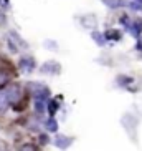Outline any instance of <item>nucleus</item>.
I'll use <instances>...</instances> for the list:
<instances>
[{
    "label": "nucleus",
    "instance_id": "9b49d317",
    "mask_svg": "<svg viewBox=\"0 0 142 151\" xmlns=\"http://www.w3.org/2000/svg\"><path fill=\"white\" fill-rule=\"evenodd\" d=\"M45 110H46V101L35 100V111H36V113H38V115H41V113H45Z\"/></svg>",
    "mask_w": 142,
    "mask_h": 151
},
{
    "label": "nucleus",
    "instance_id": "f3484780",
    "mask_svg": "<svg viewBox=\"0 0 142 151\" xmlns=\"http://www.w3.org/2000/svg\"><path fill=\"white\" fill-rule=\"evenodd\" d=\"M0 151H9V145L4 139H0Z\"/></svg>",
    "mask_w": 142,
    "mask_h": 151
},
{
    "label": "nucleus",
    "instance_id": "20e7f679",
    "mask_svg": "<svg viewBox=\"0 0 142 151\" xmlns=\"http://www.w3.org/2000/svg\"><path fill=\"white\" fill-rule=\"evenodd\" d=\"M73 141H75V138L65 136V134H58V136L55 138L53 145H55L56 148H60V150H68V148L73 145Z\"/></svg>",
    "mask_w": 142,
    "mask_h": 151
},
{
    "label": "nucleus",
    "instance_id": "ddd939ff",
    "mask_svg": "<svg viewBox=\"0 0 142 151\" xmlns=\"http://www.w3.org/2000/svg\"><path fill=\"white\" fill-rule=\"evenodd\" d=\"M58 108H60V106H58V101H56V100H51V101H48V111H50V115H51V116H53L55 113L58 111Z\"/></svg>",
    "mask_w": 142,
    "mask_h": 151
},
{
    "label": "nucleus",
    "instance_id": "7ed1b4c3",
    "mask_svg": "<svg viewBox=\"0 0 142 151\" xmlns=\"http://www.w3.org/2000/svg\"><path fill=\"white\" fill-rule=\"evenodd\" d=\"M121 123H122V126L126 128V131H127L129 134H132L134 139H136V129H137V118L132 115H129V113H126L124 116H122V120H121Z\"/></svg>",
    "mask_w": 142,
    "mask_h": 151
},
{
    "label": "nucleus",
    "instance_id": "4468645a",
    "mask_svg": "<svg viewBox=\"0 0 142 151\" xmlns=\"http://www.w3.org/2000/svg\"><path fill=\"white\" fill-rule=\"evenodd\" d=\"M129 83H132V78H131V76L121 75L119 78H117V85H119V86H126V85H129Z\"/></svg>",
    "mask_w": 142,
    "mask_h": 151
},
{
    "label": "nucleus",
    "instance_id": "423d86ee",
    "mask_svg": "<svg viewBox=\"0 0 142 151\" xmlns=\"http://www.w3.org/2000/svg\"><path fill=\"white\" fill-rule=\"evenodd\" d=\"M18 67H20V70L25 71V73H30V71L35 70V60L31 57H22L20 58V62H18Z\"/></svg>",
    "mask_w": 142,
    "mask_h": 151
},
{
    "label": "nucleus",
    "instance_id": "aec40b11",
    "mask_svg": "<svg viewBox=\"0 0 142 151\" xmlns=\"http://www.w3.org/2000/svg\"><path fill=\"white\" fill-rule=\"evenodd\" d=\"M45 47L46 48H56V43H53V42H45Z\"/></svg>",
    "mask_w": 142,
    "mask_h": 151
},
{
    "label": "nucleus",
    "instance_id": "6ab92c4d",
    "mask_svg": "<svg viewBox=\"0 0 142 151\" xmlns=\"http://www.w3.org/2000/svg\"><path fill=\"white\" fill-rule=\"evenodd\" d=\"M48 141H50V139H48V136H46V134H41V136H40V143H41V145H46Z\"/></svg>",
    "mask_w": 142,
    "mask_h": 151
},
{
    "label": "nucleus",
    "instance_id": "412c9836",
    "mask_svg": "<svg viewBox=\"0 0 142 151\" xmlns=\"http://www.w3.org/2000/svg\"><path fill=\"white\" fill-rule=\"evenodd\" d=\"M9 0H0V5H2V7H9Z\"/></svg>",
    "mask_w": 142,
    "mask_h": 151
},
{
    "label": "nucleus",
    "instance_id": "a211bd4d",
    "mask_svg": "<svg viewBox=\"0 0 142 151\" xmlns=\"http://www.w3.org/2000/svg\"><path fill=\"white\" fill-rule=\"evenodd\" d=\"M22 151H36V148L33 146V145H25V146L22 148Z\"/></svg>",
    "mask_w": 142,
    "mask_h": 151
},
{
    "label": "nucleus",
    "instance_id": "f03ea898",
    "mask_svg": "<svg viewBox=\"0 0 142 151\" xmlns=\"http://www.w3.org/2000/svg\"><path fill=\"white\" fill-rule=\"evenodd\" d=\"M27 88L30 90V93L35 96V100H41V101H46L50 98V90L41 83H28Z\"/></svg>",
    "mask_w": 142,
    "mask_h": 151
},
{
    "label": "nucleus",
    "instance_id": "6e6552de",
    "mask_svg": "<svg viewBox=\"0 0 142 151\" xmlns=\"http://www.w3.org/2000/svg\"><path fill=\"white\" fill-rule=\"evenodd\" d=\"M102 4L107 5L109 9H119V7H126L127 2L126 0H102Z\"/></svg>",
    "mask_w": 142,
    "mask_h": 151
},
{
    "label": "nucleus",
    "instance_id": "0eeeda50",
    "mask_svg": "<svg viewBox=\"0 0 142 151\" xmlns=\"http://www.w3.org/2000/svg\"><path fill=\"white\" fill-rule=\"evenodd\" d=\"M127 30L131 32L134 37H139V35H141V32H142V22H141V20L131 22V23H129V27H127Z\"/></svg>",
    "mask_w": 142,
    "mask_h": 151
},
{
    "label": "nucleus",
    "instance_id": "9d476101",
    "mask_svg": "<svg viewBox=\"0 0 142 151\" xmlns=\"http://www.w3.org/2000/svg\"><path fill=\"white\" fill-rule=\"evenodd\" d=\"M9 81H10V75L5 70H2V68H0V90L4 88L5 85H9Z\"/></svg>",
    "mask_w": 142,
    "mask_h": 151
},
{
    "label": "nucleus",
    "instance_id": "f8f14e48",
    "mask_svg": "<svg viewBox=\"0 0 142 151\" xmlns=\"http://www.w3.org/2000/svg\"><path fill=\"white\" fill-rule=\"evenodd\" d=\"M46 129L51 131V133H56V131H58V123H56L55 118H50V120L46 121Z\"/></svg>",
    "mask_w": 142,
    "mask_h": 151
},
{
    "label": "nucleus",
    "instance_id": "f257e3e1",
    "mask_svg": "<svg viewBox=\"0 0 142 151\" xmlns=\"http://www.w3.org/2000/svg\"><path fill=\"white\" fill-rule=\"evenodd\" d=\"M5 98H7V101H9V105H18V101L22 100L23 93H22V86L17 83L10 85V86H7V90L4 91Z\"/></svg>",
    "mask_w": 142,
    "mask_h": 151
},
{
    "label": "nucleus",
    "instance_id": "39448f33",
    "mask_svg": "<svg viewBox=\"0 0 142 151\" xmlns=\"http://www.w3.org/2000/svg\"><path fill=\"white\" fill-rule=\"evenodd\" d=\"M41 73H48V75H58L61 71V67L58 62H45L40 68Z\"/></svg>",
    "mask_w": 142,
    "mask_h": 151
},
{
    "label": "nucleus",
    "instance_id": "1a4fd4ad",
    "mask_svg": "<svg viewBox=\"0 0 142 151\" xmlns=\"http://www.w3.org/2000/svg\"><path fill=\"white\" fill-rule=\"evenodd\" d=\"M104 38H106V40H121V33L112 28V30H107L106 33H104Z\"/></svg>",
    "mask_w": 142,
    "mask_h": 151
},
{
    "label": "nucleus",
    "instance_id": "5701e85b",
    "mask_svg": "<svg viewBox=\"0 0 142 151\" xmlns=\"http://www.w3.org/2000/svg\"><path fill=\"white\" fill-rule=\"evenodd\" d=\"M137 4H142V0H137Z\"/></svg>",
    "mask_w": 142,
    "mask_h": 151
},
{
    "label": "nucleus",
    "instance_id": "2eb2a0df",
    "mask_svg": "<svg viewBox=\"0 0 142 151\" xmlns=\"http://www.w3.org/2000/svg\"><path fill=\"white\" fill-rule=\"evenodd\" d=\"M91 35H93V38L96 40V43H98V45H104V42H106V40H104V35H101L99 32H93Z\"/></svg>",
    "mask_w": 142,
    "mask_h": 151
},
{
    "label": "nucleus",
    "instance_id": "4be33fe9",
    "mask_svg": "<svg viewBox=\"0 0 142 151\" xmlns=\"http://www.w3.org/2000/svg\"><path fill=\"white\" fill-rule=\"evenodd\" d=\"M137 50L142 52V38H139V42H137Z\"/></svg>",
    "mask_w": 142,
    "mask_h": 151
},
{
    "label": "nucleus",
    "instance_id": "dca6fc26",
    "mask_svg": "<svg viewBox=\"0 0 142 151\" xmlns=\"http://www.w3.org/2000/svg\"><path fill=\"white\" fill-rule=\"evenodd\" d=\"M7 106H9V101H7V98H5L4 93H0V113L7 110Z\"/></svg>",
    "mask_w": 142,
    "mask_h": 151
}]
</instances>
